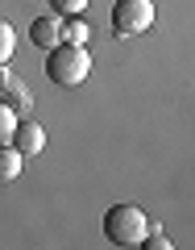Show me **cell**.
I'll return each instance as SVG.
<instances>
[{
	"instance_id": "obj_1",
	"label": "cell",
	"mask_w": 195,
	"mask_h": 250,
	"mask_svg": "<svg viewBox=\"0 0 195 250\" xmlns=\"http://www.w3.org/2000/svg\"><path fill=\"white\" fill-rule=\"evenodd\" d=\"M46 75H50V83H58V88H79L91 75L88 46H71V42L50 46V50H46Z\"/></svg>"
},
{
	"instance_id": "obj_2",
	"label": "cell",
	"mask_w": 195,
	"mask_h": 250,
	"mask_svg": "<svg viewBox=\"0 0 195 250\" xmlns=\"http://www.w3.org/2000/svg\"><path fill=\"white\" fill-rule=\"evenodd\" d=\"M145 229H150V221L137 205H112L104 213V238L112 246H142Z\"/></svg>"
},
{
	"instance_id": "obj_3",
	"label": "cell",
	"mask_w": 195,
	"mask_h": 250,
	"mask_svg": "<svg viewBox=\"0 0 195 250\" xmlns=\"http://www.w3.org/2000/svg\"><path fill=\"white\" fill-rule=\"evenodd\" d=\"M154 25V0H116L112 4V29L116 38H137Z\"/></svg>"
},
{
	"instance_id": "obj_4",
	"label": "cell",
	"mask_w": 195,
	"mask_h": 250,
	"mask_svg": "<svg viewBox=\"0 0 195 250\" xmlns=\"http://www.w3.org/2000/svg\"><path fill=\"white\" fill-rule=\"evenodd\" d=\"M0 100H4V104H9V108H13L17 117H25L29 108H34V100H29L25 83H21L17 75H13L9 67H4V62H0Z\"/></svg>"
},
{
	"instance_id": "obj_5",
	"label": "cell",
	"mask_w": 195,
	"mask_h": 250,
	"mask_svg": "<svg viewBox=\"0 0 195 250\" xmlns=\"http://www.w3.org/2000/svg\"><path fill=\"white\" fill-rule=\"evenodd\" d=\"M13 146H17L25 159H29V154H42V146H46V129H42V125H37L29 113H25V117H17V129H13Z\"/></svg>"
},
{
	"instance_id": "obj_6",
	"label": "cell",
	"mask_w": 195,
	"mask_h": 250,
	"mask_svg": "<svg viewBox=\"0 0 195 250\" xmlns=\"http://www.w3.org/2000/svg\"><path fill=\"white\" fill-rule=\"evenodd\" d=\"M29 38H34L37 50H50V46L62 42V17L58 13H46V17H37L34 25H29Z\"/></svg>"
},
{
	"instance_id": "obj_7",
	"label": "cell",
	"mask_w": 195,
	"mask_h": 250,
	"mask_svg": "<svg viewBox=\"0 0 195 250\" xmlns=\"http://www.w3.org/2000/svg\"><path fill=\"white\" fill-rule=\"evenodd\" d=\"M21 163H25V154L17 150L13 142H0V184H9V179L21 175Z\"/></svg>"
},
{
	"instance_id": "obj_8",
	"label": "cell",
	"mask_w": 195,
	"mask_h": 250,
	"mask_svg": "<svg viewBox=\"0 0 195 250\" xmlns=\"http://www.w3.org/2000/svg\"><path fill=\"white\" fill-rule=\"evenodd\" d=\"M88 25H83V17H67L62 21V42H71V46H83L88 42Z\"/></svg>"
},
{
	"instance_id": "obj_9",
	"label": "cell",
	"mask_w": 195,
	"mask_h": 250,
	"mask_svg": "<svg viewBox=\"0 0 195 250\" xmlns=\"http://www.w3.org/2000/svg\"><path fill=\"white\" fill-rule=\"evenodd\" d=\"M13 50H17V34H13V25L4 17H0V62H9Z\"/></svg>"
},
{
	"instance_id": "obj_10",
	"label": "cell",
	"mask_w": 195,
	"mask_h": 250,
	"mask_svg": "<svg viewBox=\"0 0 195 250\" xmlns=\"http://www.w3.org/2000/svg\"><path fill=\"white\" fill-rule=\"evenodd\" d=\"M58 17H83V9H88V0H46Z\"/></svg>"
},
{
	"instance_id": "obj_11",
	"label": "cell",
	"mask_w": 195,
	"mask_h": 250,
	"mask_svg": "<svg viewBox=\"0 0 195 250\" xmlns=\"http://www.w3.org/2000/svg\"><path fill=\"white\" fill-rule=\"evenodd\" d=\"M13 129H17V113L0 100V142H13Z\"/></svg>"
},
{
	"instance_id": "obj_12",
	"label": "cell",
	"mask_w": 195,
	"mask_h": 250,
	"mask_svg": "<svg viewBox=\"0 0 195 250\" xmlns=\"http://www.w3.org/2000/svg\"><path fill=\"white\" fill-rule=\"evenodd\" d=\"M142 246H145V250H170L175 242H170L162 229H154V225H150V229H145V238H142Z\"/></svg>"
}]
</instances>
